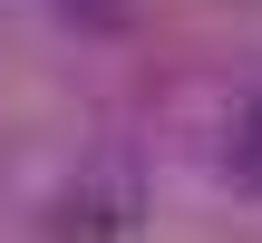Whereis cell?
<instances>
[{
  "label": "cell",
  "mask_w": 262,
  "mask_h": 243,
  "mask_svg": "<svg viewBox=\"0 0 262 243\" xmlns=\"http://www.w3.org/2000/svg\"><path fill=\"white\" fill-rule=\"evenodd\" d=\"M126 224H136V175L126 166H88L49 205V243H126Z\"/></svg>",
  "instance_id": "cell-1"
},
{
  "label": "cell",
  "mask_w": 262,
  "mask_h": 243,
  "mask_svg": "<svg viewBox=\"0 0 262 243\" xmlns=\"http://www.w3.org/2000/svg\"><path fill=\"white\" fill-rule=\"evenodd\" d=\"M233 166H243V175H253V185H262V107H253V117H243V146H233Z\"/></svg>",
  "instance_id": "cell-2"
}]
</instances>
